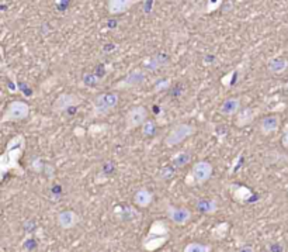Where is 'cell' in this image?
I'll list each match as a JSON object with an SVG mask.
<instances>
[{
    "label": "cell",
    "instance_id": "cell-1",
    "mask_svg": "<svg viewBox=\"0 0 288 252\" xmlns=\"http://www.w3.org/2000/svg\"><path fill=\"white\" fill-rule=\"evenodd\" d=\"M25 151V137L16 135L13 137L6 145V150L0 157V176L5 177L7 172L14 170L17 175H24V170L20 168V158L23 157Z\"/></svg>",
    "mask_w": 288,
    "mask_h": 252
},
{
    "label": "cell",
    "instance_id": "cell-2",
    "mask_svg": "<svg viewBox=\"0 0 288 252\" xmlns=\"http://www.w3.org/2000/svg\"><path fill=\"white\" fill-rule=\"evenodd\" d=\"M170 238V230L168 223L163 220H156L152 223L149 231L142 241V248L145 251L153 252L162 248Z\"/></svg>",
    "mask_w": 288,
    "mask_h": 252
},
{
    "label": "cell",
    "instance_id": "cell-3",
    "mask_svg": "<svg viewBox=\"0 0 288 252\" xmlns=\"http://www.w3.org/2000/svg\"><path fill=\"white\" fill-rule=\"evenodd\" d=\"M119 96L117 92H106L97 95L92 101L93 104V114L96 117L107 116L111 110L118 106Z\"/></svg>",
    "mask_w": 288,
    "mask_h": 252
},
{
    "label": "cell",
    "instance_id": "cell-4",
    "mask_svg": "<svg viewBox=\"0 0 288 252\" xmlns=\"http://www.w3.org/2000/svg\"><path fill=\"white\" fill-rule=\"evenodd\" d=\"M214 166L208 161H198L193 165L191 170L188 172L186 183L188 186H194V185H202L208 182L213 176Z\"/></svg>",
    "mask_w": 288,
    "mask_h": 252
},
{
    "label": "cell",
    "instance_id": "cell-5",
    "mask_svg": "<svg viewBox=\"0 0 288 252\" xmlns=\"http://www.w3.org/2000/svg\"><path fill=\"white\" fill-rule=\"evenodd\" d=\"M195 134V127L193 124H187V123H180L175 126L170 132L164 137L163 139V144L169 148H173L176 145L182 144L183 141H186L187 138H190L191 135Z\"/></svg>",
    "mask_w": 288,
    "mask_h": 252
},
{
    "label": "cell",
    "instance_id": "cell-6",
    "mask_svg": "<svg viewBox=\"0 0 288 252\" xmlns=\"http://www.w3.org/2000/svg\"><path fill=\"white\" fill-rule=\"evenodd\" d=\"M146 69L142 68H135V69L130 70L122 79H119L118 82L114 83V90H130V89H135L142 86L146 82Z\"/></svg>",
    "mask_w": 288,
    "mask_h": 252
},
{
    "label": "cell",
    "instance_id": "cell-7",
    "mask_svg": "<svg viewBox=\"0 0 288 252\" xmlns=\"http://www.w3.org/2000/svg\"><path fill=\"white\" fill-rule=\"evenodd\" d=\"M30 116V106L23 100H13L7 104L5 113L2 116V123H16L23 121Z\"/></svg>",
    "mask_w": 288,
    "mask_h": 252
},
{
    "label": "cell",
    "instance_id": "cell-8",
    "mask_svg": "<svg viewBox=\"0 0 288 252\" xmlns=\"http://www.w3.org/2000/svg\"><path fill=\"white\" fill-rule=\"evenodd\" d=\"M146 120H148V109L145 106H134L127 112L126 131H131L142 127Z\"/></svg>",
    "mask_w": 288,
    "mask_h": 252
},
{
    "label": "cell",
    "instance_id": "cell-9",
    "mask_svg": "<svg viewBox=\"0 0 288 252\" xmlns=\"http://www.w3.org/2000/svg\"><path fill=\"white\" fill-rule=\"evenodd\" d=\"M166 214L173 224L176 226H187L188 223L193 219L191 210L187 207H179V206H168L166 208Z\"/></svg>",
    "mask_w": 288,
    "mask_h": 252
},
{
    "label": "cell",
    "instance_id": "cell-10",
    "mask_svg": "<svg viewBox=\"0 0 288 252\" xmlns=\"http://www.w3.org/2000/svg\"><path fill=\"white\" fill-rule=\"evenodd\" d=\"M81 103L80 96L75 95V93H62L57 97V100L54 101L52 104V112L54 113H63L66 112L68 109L75 107L77 104Z\"/></svg>",
    "mask_w": 288,
    "mask_h": 252
},
{
    "label": "cell",
    "instance_id": "cell-11",
    "mask_svg": "<svg viewBox=\"0 0 288 252\" xmlns=\"http://www.w3.org/2000/svg\"><path fill=\"white\" fill-rule=\"evenodd\" d=\"M81 221V217L73 210H62L57 215L58 226L63 230H72Z\"/></svg>",
    "mask_w": 288,
    "mask_h": 252
},
{
    "label": "cell",
    "instance_id": "cell-12",
    "mask_svg": "<svg viewBox=\"0 0 288 252\" xmlns=\"http://www.w3.org/2000/svg\"><path fill=\"white\" fill-rule=\"evenodd\" d=\"M280 124H281V119L278 114H269V116H264L259 123V131L262 135H270L278 131Z\"/></svg>",
    "mask_w": 288,
    "mask_h": 252
},
{
    "label": "cell",
    "instance_id": "cell-13",
    "mask_svg": "<svg viewBox=\"0 0 288 252\" xmlns=\"http://www.w3.org/2000/svg\"><path fill=\"white\" fill-rule=\"evenodd\" d=\"M242 109V100L238 96H231L225 100L221 103L219 106V113L225 117H232V116H236L238 112Z\"/></svg>",
    "mask_w": 288,
    "mask_h": 252
},
{
    "label": "cell",
    "instance_id": "cell-14",
    "mask_svg": "<svg viewBox=\"0 0 288 252\" xmlns=\"http://www.w3.org/2000/svg\"><path fill=\"white\" fill-rule=\"evenodd\" d=\"M135 3L137 0H107V12L111 16H118L128 12Z\"/></svg>",
    "mask_w": 288,
    "mask_h": 252
},
{
    "label": "cell",
    "instance_id": "cell-15",
    "mask_svg": "<svg viewBox=\"0 0 288 252\" xmlns=\"http://www.w3.org/2000/svg\"><path fill=\"white\" fill-rule=\"evenodd\" d=\"M152 202H153V193L146 188H141L134 195V203L141 208L149 207Z\"/></svg>",
    "mask_w": 288,
    "mask_h": 252
},
{
    "label": "cell",
    "instance_id": "cell-16",
    "mask_svg": "<svg viewBox=\"0 0 288 252\" xmlns=\"http://www.w3.org/2000/svg\"><path fill=\"white\" fill-rule=\"evenodd\" d=\"M255 120V112L251 107L240 109L238 114L235 116V126L238 128H243V127L249 126Z\"/></svg>",
    "mask_w": 288,
    "mask_h": 252
},
{
    "label": "cell",
    "instance_id": "cell-17",
    "mask_svg": "<svg viewBox=\"0 0 288 252\" xmlns=\"http://www.w3.org/2000/svg\"><path fill=\"white\" fill-rule=\"evenodd\" d=\"M195 210L201 214H215L218 211V203L215 199H200L195 203Z\"/></svg>",
    "mask_w": 288,
    "mask_h": 252
},
{
    "label": "cell",
    "instance_id": "cell-18",
    "mask_svg": "<svg viewBox=\"0 0 288 252\" xmlns=\"http://www.w3.org/2000/svg\"><path fill=\"white\" fill-rule=\"evenodd\" d=\"M191 162V152L188 151V150H182V151L176 152L175 155L172 157L170 159V164L172 166L177 169V168H183V166H186Z\"/></svg>",
    "mask_w": 288,
    "mask_h": 252
},
{
    "label": "cell",
    "instance_id": "cell-19",
    "mask_svg": "<svg viewBox=\"0 0 288 252\" xmlns=\"http://www.w3.org/2000/svg\"><path fill=\"white\" fill-rule=\"evenodd\" d=\"M267 68L271 74L274 75H278V74H282L288 69V61L285 58L277 57V58H271L267 63Z\"/></svg>",
    "mask_w": 288,
    "mask_h": 252
},
{
    "label": "cell",
    "instance_id": "cell-20",
    "mask_svg": "<svg viewBox=\"0 0 288 252\" xmlns=\"http://www.w3.org/2000/svg\"><path fill=\"white\" fill-rule=\"evenodd\" d=\"M166 62H168V59L163 57V55H155V57H150L145 61V69L155 70L157 68L163 66Z\"/></svg>",
    "mask_w": 288,
    "mask_h": 252
},
{
    "label": "cell",
    "instance_id": "cell-21",
    "mask_svg": "<svg viewBox=\"0 0 288 252\" xmlns=\"http://www.w3.org/2000/svg\"><path fill=\"white\" fill-rule=\"evenodd\" d=\"M229 223H226V221H224V223H219L218 226H215V227L213 228V238L214 240H222V238H225L226 233H228V230H229Z\"/></svg>",
    "mask_w": 288,
    "mask_h": 252
},
{
    "label": "cell",
    "instance_id": "cell-22",
    "mask_svg": "<svg viewBox=\"0 0 288 252\" xmlns=\"http://www.w3.org/2000/svg\"><path fill=\"white\" fill-rule=\"evenodd\" d=\"M184 252H211L213 246L208 244H202V242H190L184 246Z\"/></svg>",
    "mask_w": 288,
    "mask_h": 252
},
{
    "label": "cell",
    "instance_id": "cell-23",
    "mask_svg": "<svg viewBox=\"0 0 288 252\" xmlns=\"http://www.w3.org/2000/svg\"><path fill=\"white\" fill-rule=\"evenodd\" d=\"M156 130L157 126L153 120H146L144 124H142V127H141V131H142V135H144V137H152V135H155V134H156Z\"/></svg>",
    "mask_w": 288,
    "mask_h": 252
},
{
    "label": "cell",
    "instance_id": "cell-24",
    "mask_svg": "<svg viewBox=\"0 0 288 252\" xmlns=\"http://www.w3.org/2000/svg\"><path fill=\"white\" fill-rule=\"evenodd\" d=\"M251 196H252V192L249 190V188H243V186L236 188V190L233 192V197H235V199L240 203L244 202V200H248Z\"/></svg>",
    "mask_w": 288,
    "mask_h": 252
},
{
    "label": "cell",
    "instance_id": "cell-25",
    "mask_svg": "<svg viewBox=\"0 0 288 252\" xmlns=\"http://www.w3.org/2000/svg\"><path fill=\"white\" fill-rule=\"evenodd\" d=\"M173 172H175V168H173V166H164V168L160 170L159 176H160V179H163V181H166V179H170V177L173 176Z\"/></svg>",
    "mask_w": 288,
    "mask_h": 252
},
{
    "label": "cell",
    "instance_id": "cell-26",
    "mask_svg": "<svg viewBox=\"0 0 288 252\" xmlns=\"http://www.w3.org/2000/svg\"><path fill=\"white\" fill-rule=\"evenodd\" d=\"M281 145L284 147V148H285V150H288V130H285V131L282 132Z\"/></svg>",
    "mask_w": 288,
    "mask_h": 252
},
{
    "label": "cell",
    "instance_id": "cell-27",
    "mask_svg": "<svg viewBox=\"0 0 288 252\" xmlns=\"http://www.w3.org/2000/svg\"><path fill=\"white\" fill-rule=\"evenodd\" d=\"M287 197H288V189H287Z\"/></svg>",
    "mask_w": 288,
    "mask_h": 252
}]
</instances>
